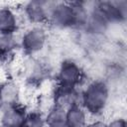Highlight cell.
Masks as SVG:
<instances>
[{
  "label": "cell",
  "instance_id": "1",
  "mask_svg": "<svg viewBox=\"0 0 127 127\" xmlns=\"http://www.w3.org/2000/svg\"><path fill=\"white\" fill-rule=\"evenodd\" d=\"M110 90L103 80H93L80 91V105L88 115L101 114L109 101Z\"/></svg>",
  "mask_w": 127,
  "mask_h": 127
},
{
  "label": "cell",
  "instance_id": "2",
  "mask_svg": "<svg viewBox=\"0 0 127 127\" xmlns=\"http://www.w3.org/2000/svg\"><path fill=\"white\" fill-rule=\"evenodd\" d=\"M49 34L46 25H31L19 37V46L28 56H34L44 50Z\"/></svg>",
  "mask_w": 127,
  "mask_h": 127
},
{
  "label": "cell",
  "instance_id": "3",
  "mask_svg": "<svg viewBox=\"0 0 127 127\" xmlns=\"http://www.w3.org/2000/svg\"><path fill=\"white\" fill-rule=\"evenodd\" d=\"M83 80V70L80 65L72 60H64L57 72V84L77 88Z\"/></svg>",
  "mask_w": 127,
  "mask_h": 127
},
{
  "label": "cell",
  "instance_id": "4",
  "mask_svg": "<svg viewBox=\"0 0 127 127\" xmlns=\"http://www.w3.org/2000/svg\"><path fill=\"white\" fill-rule=\"evenodd\" d=\"M55 2L34 0L24 4L23 15L30 25H46Z\"/></svg>",
  "mask_w": 127,
  "mask_h": 127
},
{
  "label": "cell",
  "instance_id": "5",
  "mask_svg": "<svg viewBox=\"0 0 127 127\" xmlns=\"http://www.w3.org/2000/svg\"><path fill=\"white\" fill-rule=\"evenodd\" d=\"M74 104H80V91L57 84L52 93V105L66 110Z\"/></svg>",
  "mask_w": 127,
  "mask_h": 127
},
{
  "label": "cell",
  "instance_id": "6",
  "mask_svg": "<svg viewBox=\"0 0 127 127\" xmlns=\"http://www.w3.org/2000/svg\"><path fill=\"white\" fill-rule=\"evenodd\" d=\"M28 111L21 103L4 106L0 112V124L5 127H24Z\"/></svg>",
  "mask_w": 127,
  "mask_h": 127
},
{
  "label": "cell",
  "instance_id": "7",
  "mask_svg": "<svg viewBox=\"0 0 127 127\" xmlns=\"http://www.w3.org/2000/svg\"><path fill=\"white\" fill-rule=\"evenodd\" d=\"M20 28V17L16 10L9 6L0 7V33L17 34Z\"/></svg>",
  "mask_w": 127,
  "mask_h": 127
},
{
  "label": "cell",
  "instance_id": "8",
  "mask_svg": "<svg viewBox=\"0 0 127 127\" xmlns=\"http://www.w3.org/2000/svg\"><path fill=\"white\" fill-rule=\"evenodd\" d=\"M0 95L4 103V106L20 103V85L15 80L7 79L0 83Z\"/></svg>",
  "mask_w": 127,
  "mask_h": 127
},
{
  "label": "cell",
  "instance_id": "9",
  "mask_svg": "<svg viewBox=\"0 0 127 127\" xmlns=\"http://www.w3.org/2000/svg\"><path fill=\"white\" fill-rule=\"evenodd\" d=\"M65 122L68 127H85L88 114L80 104H74L65 110Z\"/></svg>",
  "mask_w": 127,
  "mask_h": 127
},
{
  "label": "cell",
  "instance_id": "10",
  "mask_svg": "<svg viewBox=\"0 0 127 127\" xmlns=\"http://www.w3.org/2000/svg\"><path fill=\"white\" fill-rule=\"evenodd\" d=\"M20 48L19 37L16 34L0 33V62H6Z\"/></svg>",
  "mask_w": 127,
  "mask_h": 127
},
{
  "label": "cell",
  "instance_id": "11",
  "mask_svg": "<svg viewBox=\"0 0 127 127\" xmlns=\"http://www.w3.org/2000/svg\"><path fill=\"white\" fill-rule=\"evenodd\" d=\"M24 127H47L45 113L40 110L28 111Z\"/></svg>",
  "mask_w": 127,
  "mask_h": 127
},
{
  "label": "cell",
  "instance_id": "12",
  "mask_svg": "<svg viewBox=\"0 0 127 127\" xmlns=\"http://www.w3.org/2000/svg\"><path fill=\"white\" fill-rule=\"evenodd\" d=\"M107 127H127L126 120L123 117H117L107 122Z\"/></svg>",
  "mask_w": 127,
  "mask_h": 127
},
{
  "label": "cell",
  "instance_id": "13",
  "mask_svg": "<svg viewBox=\"0 0 127 127\" xmlns=\"http://www.w3.org/2000/svg\"><path fill=\"white\" fill-rule=\"evenodd\" d=\"M85 127H107V122H105L104 120L96 119V120L88 121Z\"/></svg>",
  "mask_w": 127,
  "mask_h": 127
},
{
  "label": "cell",
  "instance_id": "14",
  "mask_svg": "<svg viewBox=\"0 0 127 127\" xmlns=\"http://www.w3.org/2000/svg\"><path fill=\"white\" fill-rule=\"evenodd\" d=\"M47 127H68V126L65 122V119H64V120H59V121L49 123L47 124Z\"/></svg>",
  "mask_w": 127,
  "mask_h": 127
},
{
  "label": "cell",
  "instance_id": "15",
  "mask_svg": "<svg viewBox=\"0 0 127 127\" xmlns=\"http://www.w3.org/2000/svg\"><path fill=\"white\" fill-rule=\"evenodd\" d=\"M3 107H4V103H3L2 98H1V95H0V112H1V110L3 109Z\"/></svg>",
  "mask_w": 127,
  "mask_h": 127
},
{
  "label": "cell",
  "instance_id": "16",
  "mask_svg": "<svg viewBox=\"0 0 127 127\" xmlns=\"http://www.w3.org/2000/svg\"><path fill=\"white\" fill-rule=\"evenodd\" d=\"M0 127H5V126H3V125H1V124H0Z\"/></svg>",
  "mask_w": 127,
  "mask_h": 127
}]
</instances>
